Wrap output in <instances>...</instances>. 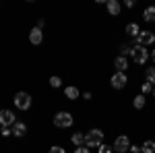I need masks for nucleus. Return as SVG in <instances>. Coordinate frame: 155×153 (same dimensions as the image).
<instances>
[{
	"instance_id": "obj_1",
	"label": "nucleus",
	"mask_w": 155,
	"mask_h": 153,
	"mask_svg": "<svg viewBox=\"0 0 155 153\" xmlns=\"http://www.w3.org/2000/svg\"><path fill=\"white\" fill-rule=\"evenodd\" d=\"M99 145H104V132L99 128H91L85 135V147L87 149H95Z\"/></svg>"
},
{
	"instance_id": "obj_2",
	"label": "nucleus",
	"mask_w": 155,
	"mask_h": 153,
	"mask_svg": "<svg viewBox=\"0 0 155 153\" xmlns=\"http://www.w3.org/2000/svg\"><path fill=\"white\" fill-rule=\"evenodd\" d=\"M72 122H74V118H72V114H68V112H58V114L54 116V124H56L58 128H71Z\"/></svg>"
},
{
	"instance_id": "obj_3",
	"label": "nucleus",
	"mask_w": 155,
	"mask_h": 153,
	"mask_svg": "<svg viewBox=\"0 0 155 153\" xmlns=\"http://www.w3.org/2000/svg\"><path fill=\"white\" fill-rule=\"evenodd\" d=\"M149 50L145 46H132V60L137 62V64H145L147 60H149Z\"/></svg>"
},
{
	"instance_id": "obj_4",
	"label": "nucleus",
	"mask_w": 155,
	"mask_h": 153,
	"mask_svg": "<svg viewBox=\"0 0 155 153\" xmlns=\"http://www.w3.org/2000/svg\"><path fill=\"white\" fill-rule=\"evenodd\" d=\"M15 106L19 108V110H29L31 108V95L29 93H25V91H19V93L15 95Z\"/></svg>"
},
{
	"instance_id": "obj_5",
	"label": "nucleus",
	"mask_w": 155,
	"mask_h": 153,
	"mask_svg": "<svg viewBox=\"0 0 155 153\" xmlns=\"http://www.w3.org/2000/svg\"><path fill=\"white\" fill-rule=\"evenodd\" d=\"M114 153H126L130 151V141H128V137L126 135H120V137H116V141H114Z\"/></svg>"
},
{
	"instance_id": "obj_6",
	"label": "nucleus",
	"mask_w": 155,
	"mask_h": 153,
	"mask_svg": "<svg viewBox=\"0 0 155 153\" xmlns=\"http://www.w3.org/2000/svg\"><path fill=\"white\" fill-rule=\"evenodd\" d=\"M134 42H137V46H145L147 48V46H151V44H155V33L153 31H141Z\"/></svg>"
},
{
	"instance_id": "obj_7",
	"label": "nucleus",
	"mask_w": 155,
	"mask_h": 153,
	"mask_svg": "<svg viewBox=\"0 0 155 153\" xmlns=\"http://www.w3.org/2000/svg\"><path fill=\"white\" fill-rule=\"evenodd\" d=\"M17 122V118H15V114H12L11 110H0V126L4 128H11L12 124Z\"/></svg>"
},
{
	"instance_id": "obj_8",
	"label": "nucleus",
	"mask_w": 155,
	"mask_h": 153,
	"mask_svg": "<svg viewBox=\"0 0 155 153\" xmlns=\"http://www.w3.org/2000/svg\"><path fill=\"white\" fill-rule=\"evenodd\" d=\"M110 83H112V87H114V89H122V87H126L128 77H126V72H116V75L110 79Z\"/></svg>"
},
{
	"instance_id": "obj_9",
	"label": "nucleus",
	"mask_w": 155,
	"mask_h": 153,
	"mask_svg": "<svg viewBox=\"0 0 155 153\" xmlns=\"http://www.w3.org/2000/svg\"><path fill=\"white\" fill-rule=\"evenodd\" d=\"M29 42H31L33 46H39V44L44 42V33H41V29L33 27V29L29 31Z\"/></svg>"
},
{
	"instance_id": "obj_10",
	"label": "nucleus",
	"mask_w": 155,
	"mask_h": 153,
	"mask_svg": "<svg viewBox=\"0 0 155 153\" xmlns=\"http://www.w3.org/2000/svg\"><path fill=\"white\" fill-rule=\"evenodd\" d=\"M106 8H107V12H110L112 17H118L120 11H122V6H120L118 0H107V2H106Z\"/></svg>"
},
{
	"instance_id": "obj_11",
	"label": "nucleus",
	"mask_w": 155,
	"mask_h": 153,
	"mask_svg": "<svg viewBox=\"0 0 155 153\" xmlns=\"http://www.w3.org/2000/svg\"><path fill=\"white\" fill-rule=\"evenodd\" d=\"M11 130H12V135H15V137H25V132H27V124L17 120V122L11 126Z\"/></svg>"
},
{
	"instance_id": "obj_12",
	"label": "nucleus",
	"mask_w": 155,
	"mask_h": 153,
	"mask_svg": "<svg viewBox=\"0 0 155 153\" xmlns=\"http://www.w3.org/2000/svg\"><path fill=\"white\" fill-rule=\"evenodd\" d=\"M114 68H116V72H126V68H128V60L124 58V56H118V58L114 60Z\"/></svg>"
},
{
	"instance_id": "obj_13",
	"label": "nucleus",
	"mask_w": 155,
	"mask_h": 153,
	"mask_svg": "<svg viewBox=\"0 0 155 153\" xmlns=\"http://www.w3.org/2000/svg\"><path fill=\"white\" fill-rule=\"evenodd\" d=\"M71 141H72V145H77V147H83L85 145V135L83 132H72Z\"/></svg>"
},
{
	"instance_id": "obj_14",
	"label": "nucleus",
	"mask_w": 155,
	"mask_h": 153,
	"mask_svg": "<svg viewBox=\"0 0 155 153\" xmlns=\"http://www.w3.org/2000/svg\"><path fill=\"white\" fill-rule=\"evenodd\" d=\"M126 33L137 39V37H139V33H141V29H139V25H137V23H128V25H126Z\"/></svg>"
},
{
	"instance_id": "obj_15",
	"label": "nucleus",
	"mask_w": 155,
	"mask_h": 153,
	"mask_svg": "<svg viewBox=\"0 0 155 153\" xmlns=\"http://www.w3.org/2000/svg\"><path fill=\"white\" fill-rule=\"evenodd\" d=\"M64 95H66V97H68V99H77V97H79V95H81V91H79V89H77V87H72V85H68V87H66V89H64Z\"/></svg>"
},
{
	"instance_id": "obj_16",
	"label": "nucleus",
	"mask_w": 155,
	"mask_h": 153,
	"mask_svg": "<svg viewBox=\"0 0 155 153\" xmlns=\"http://www.w3.org/2000/svg\"><path fill=\"white\" fill-rule=\"evenodd\" d=\"M143 17H145V21L153 23V21H155V6H147L145 12H143Z\"/></svg>"
},
{
	"instance_id": "obj_17",
	"label": "nucleus",
	"mask_w": 155,
	"mask_h": 153,
	"mask_svg": "<svg viewBox=\"0 0 155 153\" xmlns=\"http://www.w3.org/2000/svg\"><path fill=\"white\" fill-rule=\"evenodd\" d=\"M141 153H155V141H145L141 145Z\"/></svg>"
},
{
	"instance_id": "obj_18",
	"label": "nucleus",
	"mask_w": 155,
	"mask_h": 153,
	"mask_svg": "<svg viewBox=\"0 0 155 153\" xmlns=\"http://www.w3.org/2000/svg\"><path fill=\"white\" fill-rule=\"evenodd\" d=\"M145 77H147V83H151L155 87V66H149L147 72H145Z\"/></svg>"
},
{
	"instance_id": "obj_19",
	"label": "nucleus",
	"mask_w": 155,
	"mask_h": 153,
	"mask_svg": "<svg viewBox=\"0 0 155 153\" xmlns=\"http://www.w3.org/2000/svg\"><path fill=\"white\" fill-rule=\"evenodd\" d=\"M120 56H124V58H126V56H132V46L130 44H122V46H120Z\"/></svg>"
},
{
	"instance_id": "obj_20",
	"label": "nucleus",
	"mask_w": 155,
	"mask_h": 153,
	"mask_svg": "<svg viewBox=\"0 0 155 153\" xmlns=\"http://www.w3.org/2000/svg\"><path fill=\"white\" fill-rule=\"evenodd\" d=\"M132 106L137 108V110H141V108H145V95H137V97L132 99Z\"/></svg>"
},
{
	"instance_id": "obj_21",
	"label": "nucleus",
	"mask_w": 155,
	"mask_h": 153,
	"mask_svg": "<svg viewBox=\"0 0 155 153\" xmlns=\"http://www.w3.org/2000/svg\"><path fill=\"white\" fill-rule=\"evenodd\" d=\"M141 89H143V95L145 93H153V85H151V83H147V81L143 83V87H141Z\"/></svg>"
},
{
	"instance_id": "obj_22",
	"label": "nucleus",
	"mask_w": 155,
	"mask_h": 153,
	"mask_svg": "<svg viewBox=\"0 0 155 153\" xmlns=\"http://www.w3.org/2000/svg\"><path fill=\"white\" fill-rule=\"evenodd\" d=\"M50 85L56 89V87H60L62 85V81H60V77H50Z\"/></svg>"
},
{
	"instance_id": "obj_23",
	"label": "nucleus",
	"mask_w": 155,
	"mask_h": 153,
	"mask_svg": "<svg viewBox=\"0 0 155 153\" xmlns=\"http://www.w3.org/2000/svg\"><path fill=\"white\" fill-rule=\"evenodd\" d=\"M97 153H114V149L107 147V145H99V151H97Z\"/></svg>"
},
{
	"instance_id": "obj_24",
	"label": "nucleus",
	"mask_w": 155,
	"mask_h": 153,
	"mask_svg": "<svg viewBox=\"0 0 155 153\" xmlns=\"http://www.w3.org/2000/svg\"><path fill=\"white\" fill-rule=\"evenodd\" d=\"M48 153H66V151H64L60 145H54V147H50V151H48Z\"/></svg>"
},
{
	"instance_id": "obj_25",
	"label": "nucleus",
	"mask_w": 155,
	"mask_h": 153,
	"mask_svg": "<svg viewBox=\"0 0 155 153\" xmlns=\"http://www.w3.org/2000/svg\"><path fill=\"white\" fill-rule=\"evenodd\" d=\"M74 153H89V149H87V147H77V149H74Z\"/></svg>"
},
{
	"instance_id": "obj_26",
	"label": "nucleus",
	"mask_w": 155,
	"mask_h": 153,
	"mask_svg": "<svg viewBox=\"0 0 155 153\" xmlns=\"http://www.w3.org/2000/svg\"><path fill=\"white\" fill-rule=\"evenodd\" d=\"M11 135H12V130H11V128H6V126L2 128V137H11Z\"/></svg>"
},
{
	"instance_id": "obj_27",
	"label": "nucleus",
	"mask_w": 155,
	"mask_h": 153,
	"mask_svg": "<svg viewBox=\"0 0 155 153\" xmlns=\"http://www.w3.org/2000/svg\"><path fill=\"white\" fill-rule=\"evenodd\" d=\"M130 153H141V147L139 145H130Z\"/></svg>"
},
{
	"instance_id": "obj_28",
	"label": "nucleus",
	"mask_w": 155,
	"mask_h": 153,
	"mask_svg": "<svg viewBox=\"0 0 155 153\" xmlns=\"http://www.w3.org/2000/svg\"><path fill=\"white\" fill-rule=\"evenodd\" d=\"M44 25H46V21H44V19H39V21H37V25H35V27H37V29H41Z\"/></svg>"
},
{
	"instance_id": "obj_29",
	"label": "nucleus",
	"mask_w": 155,
	"mask_h": 153,
	"mask_svg": "<svg viewBox=\"0 0 155 153\" xmlns=\"http://www.w3.org/2000/svg\"><path fill=\"white\" fill-rule=\"evenodd\" d=\"M124 4H126V6H128V8H132V6H134V0H126V2H124Z\"/></svg>"
},
{
	"instance_id": "obj_30",
	"label": "nucleus",
	"mask_w": 155,
	"mask_h": 153,
	"mask_svg": "<svg viewBox=\"0 0 155 153\" xmlns=\"http://www.w3.org/2000/svg\"><path fill=\"white\" fill-rule=\"evenodd\" d=\"M151 60H153V62H155V50H153V52H151Z\"/></svg>"
},
{
	"instance_id": "obj_31",
	"label": "nucleus",
	"mask_w": 155,
	"mask_h": 153,
	"mask_svg": "<svg viewBox=\"0 0 155 153\" xmlns=\"http://www.w3.org/2000/svg\"><path fill=\"white\" fill-rule=\"evenodd\" d=\"M153 95H155V87H153Z\"/></svg>"
}]
</instances>
